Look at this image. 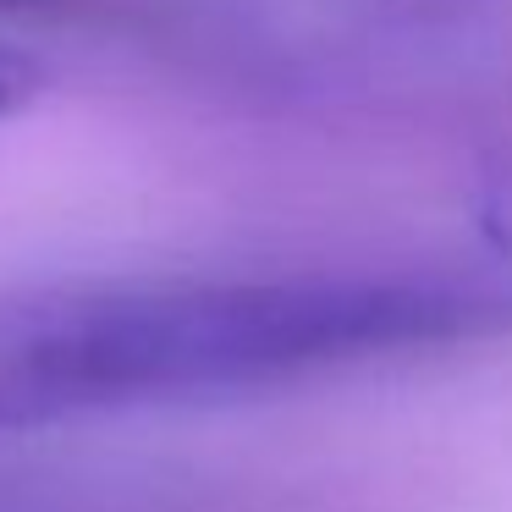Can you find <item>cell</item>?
<instances>
[{
    "label": "cell",
    "mask_w": 512,
    "mask_h": 512,
    "mask_svg": "<svg viewBox=\"0 0 512 512\" xmlns=\"http://www.w3.org/2000/svg\"><path fill=\"white\" fill-rule=\"evenodd\" d=\"M0 6H34V0H0ZM39 6H45V0H39Z\"/></svg>",
    "instance_id": "3"
},
{
    "label": "cell",
    "mask_w": 512,
    "mask_h": 512,
    "mask_svg": "<svg viewBox=\"0 0 512 512\" xmlns=\"http://www.w3.org/2000/svg\"><path fill=\"white\" fill-rule=\"evenodd\" d=\"M45 89V67H39L34 50L12 45V39H0V122L17 111L34 105V94Z\"/></svg>",
    "instance_id": "2"
},
{
    "label": "cell",
    "mask_w": 512,
    "mask_h": 512,
    "mask_svg": "<svg viewBox=\"0 0 512 512\" xmlns=\"http://www.w3.org/2000/svg\"><path fill=\"white\" fill-rule=\"evenodd\" d=\"M501 325H512V276L490 270L28 287L0 298V435L309 386Z\"/></svg>",
    "instance_id": "1"
}]
</instances>
